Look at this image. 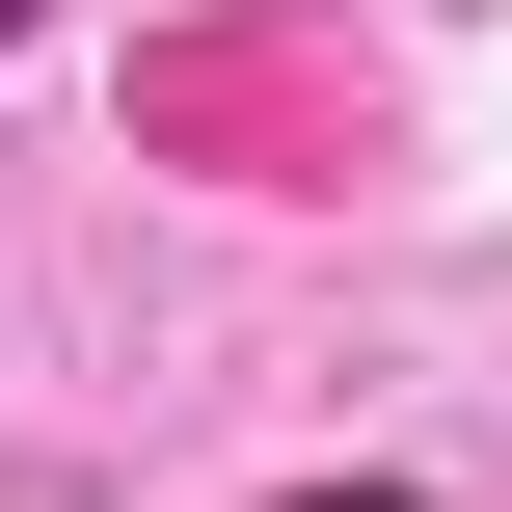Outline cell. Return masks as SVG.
I'll list each match as a JSON object with an SVG mask.
<instances>
[{"instance_id":"6da1fadb","label":"cell","mask_w":512,"mask_h":512,"mask_svg":"<svg viewBox=\"0 0 512 512\" xmlns=\"http://www.w3.org/2000/svg\"><path fill=\"white\" fill-rule=\"evenodd\" d=\"M297 512H432V486H297Z\"/></svg>"},{"instance_id":"7a4b0ae2","label":"cell","mask_w":512,"mask_h":512,"mask_svg":"<svg viewBox=\"0 0 512 512\" xmlns=\"http://www.w3.org/2000/svg\"><path fill=\"white\" fill-rule=\"evenodd\" d=\"M27 27H54V0H0V54H27Z\"/></svg>"}]
</instances>
